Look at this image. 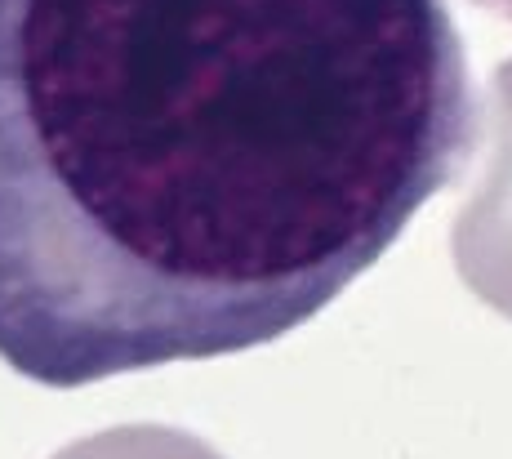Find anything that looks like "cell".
<instances>
[{"label": "cell", "mask_w": 512, "mask_h": 459, "mask_svg": "<svg viewBox=\"0 0 512 459\" xmlns=\"http://www.w3.org/2000/svg\"><path fill=\"white\" fill-rule=\"evenodd\" d=\"M459 281L512 321V58L495 67L486 99V152L450 232Z\"/></svg>", "instance_id": "7a4b0ae2"}, {"label": "cell", "mask_w": 512, "mask_h": 459, "mask_svg": "<svg viewBox=\"0 0 512 459\" xmlns=\"http://www.w3.org/2000/svg\"><path fill=\"white\" fill-rule=\"evenodd\" d=\"M54 459H223L205 437L170 424H116L63 446Z\"/></svg>", "instance_id": "3957f363"}, {"label": "cell", "mask_w": 512, "mask_h": 459, "mask_svg": "<svg viewBox=\"0 0 512 459\" xmlns=\"http://www.w3.org/2000/svg\"><path fill=\"white\" fill-rule=\"evenodd\" d=\"M464 5L477 9V14L499 18V23H512V0H464Z\"/></svg>", "instance_id": "277c9868"}, {"label": "cell", "mask_w": 512, "mask_h": 459, "mask_svg": "<svg viewBox=\"0 0 512 459\" xmlns=\"http://www.w3.org/2000/svg\"><path fill=\"white\" fill-rule=\"evenodd\" d=\"M472 143L446 0H0V361L85 388L277 344Z\"/></svg>", "instance_id": "6da1fadb"}]
</instances>
